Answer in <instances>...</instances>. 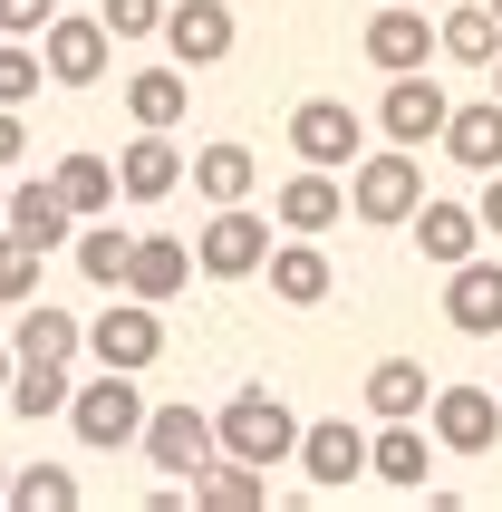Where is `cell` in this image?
Here are the masks:
<instances>
[{
    "mask_svg": "<svg viewBox=\"0 0 502 512\" xmlns=\"http://www.w3.org/2000/svg\"><path fill=\"white\" fill-rule=\"evenodd\" d=\"M0 223L20 232V242H39V252H58L78 232V213L58 203V184H0Z\"/></svg>",
    "mask_w": 502,
    "mask_h": 512,
    "instance_id": "obj_21",
    "label": "cell"
},
{
    "mask_svg": "<svg viewBox=\"0 0 502 512\" xmlns=\"http://www.w3.org/2000/svg\"><path fill=\"white\" fill-rule=\"evenodd\" d=\"M290 464L309 474V493H348L367 474V426H348V416H319V426L290 435Z\"/></svg>",
    "mask_w": 502,
    "mask_h": 512,
    "instance_id": "obj_7",
    "label": "cell"
},
{
    "mask_svg": "<svg viewBox=\"0 0 502 512\" xmlns=\"http://www.w3.org/2000/svg\"><path fill=\"white\" fill-rule=\"evenodd\" d=\"M261 271H271V300H290V310H319V300L338 290L329 252H319V232H300V242H271V252H261Z\"/></svg>",
    "mask_w": 502,
    "mask_h": 512,
    "instance_id": "obj_17",
    "label": "cell"
},
{
    "mask_svg": "<svg viewBox=\"0 0 502 512\" xmlns=\"http://www.w3.org/2000/svg\"><path fill=\"white\" fill-rule=\"evenodd\" d=\"M261 252H271V223H261L251 203H213V223L194 232V271L203 281H251Z\"/></svg>",
    "mask_w": 502,
    "mask_h": 512,
    "instance_id": "obj_6",
    "label": "cell"
},
{
    "mask_svg": "<svg viewBox=\"0 0 502 512\" xmlns=\"http://www.w3.org/2000/svg\"><path fill=\"white\" fill-rule=\"evenodd\" d=\"M435 145H445V155H454L464 174H493V165H502V97H474V107H445Z\"/></svg>",
    "mask_w": 502,
    "mask_h": 512,
    "instance_id": "obj_20",
    "label": "cell"
},
{
    "mask_svg": "<svg viewBox=\"0 0 502 512\" xmlns=\"http://www.w3.org/2000/svg\"><path fill=\"white\" fill-rule=\"evenodd\" d=\"M184 107H194V78L184 68H136L126 78V116L136 126H184Z\"/></svg>",
    "mask_w": 502,
    "mask_h": 512,
    "instance_id": "obj_27",
    "label": "cell"
},
{
    "mask_svg": "<svg viewBox=\"0 0 502 512\" xmlns=\"http://www.w3.org/2000/svg\"><path fill=\"white\" fill-rule=\"evenodd\" d=\"M425 397H435V377L416 368V358H377L367 368V416L387 426V416H425Z\"/></svg>",
    "mask_w": 502,
    "mask_h": 512,
    "instance_id": "obj_26",
    "label": "cell"
},
{
    "mask_svg": "<svg viewBox=\"0 0 502 512\" xmlns=\"http://www.w3.org/2000/svg\"><path fill=\"white\" fill-rule=\"evenodd\" d=\"M29 155V126H20V107H0V165H20Z\"/></svg>",
    "mask_w": 502,
    "mask_h": 512,
    "instance_id": "obj_37",
    "label": "cell"
},
{
    "mask_svg": "<svg viewBox=\"0 0 502 512\" xmlns=\"http://www.w3.org/2000/svg\"><path fill=\"white\" fill-rule=\"evenodd\" d=\"M39 78H49V68H39V49H29V39H0V107H29V97H39Z\"/></svg>",
    "mask_w": 502,
    "mask_h": 512,
    "instance_id": "obj_34",
    "label": "cell"
},
{
    "mask_svg": "<svg viewBox=\"0 0 502 512\" xmlns=\"http://www.w3.org/2000/svg\"><path fill=\"white\" fill-rule=\"evenodd\" d=\"M483 10H493V20H502V0H483Z\"/></svg>",
    "mask_w": 502,
    "mask_h": 512,
    "instance_id": "obj_41",
    "label": "cell"
},
{
    "mask_svg": "<svg viewBox=\"0 0 502 512\" xmlns=\"http://www.w3.org/2000/svg\"><path fill=\"white\" fill-rule=\"evenodd\" d=\"M39 261H49L39 242H20V232L0 223V300H10V310H20L29 290H39Z\"/></svg>",
    "mask_w": 502,
    "mask_h": 512,
    "instance_id": "obj_33",
    "label": "cell"
},
{
    "mask_svg": "<svg viewBox=\"0 0 502 512\" xmlns=\"http://www.w3.org/2000/svg\"><path fill=\"white\" fill-rule=\"evenodd\" d=\"M97 29L107 39H155L165 29V0H97Z\"/></svg>",
    "mask_w": 502,
    "mask_h": 512,
    "instance_id": "obj_35",
    "label": "cell"
},
{
    "mask_svg": "<svg viewBox=\"0 0 502 512\" xmlns=\"http://www.w3.org/2000/svg\"><path fill=\"white\" fill-rule=\"evenodd\" d=\"M0 387H10V339H0Z\"/></svg>",
    "mask_w": 502,
    "mask_h": 512,
    "instance_id": "obj_40",
    "label": "cell"
},
{
    "mask_svg": "<svg viewBox=\"0 0 502 512\" xmlns=\"http://www.w3.org/2000/svg\"><path fill=\"white\" fill-rule=\"evenodd\" d=\"M184 174H194L203 203H251V194H261V155H251V145H203Z\"/></svg>",
    "mask_w": 502,
    "mask_h": 512,
    "instance_id": "obj_24",
    "label": "cell"
},
{
    "mask_svg": "<svg viewBox=\"0 0 502 512\" xmlns=\"http://www.w3.org/2000/svg\"><path fill=\"white\" fill-rule=\"evenodd\" d=\"M184 503H194V512H261V503H271V474L242 464V455H223V464H203L194 484H184Z\"/></svg>",
    "mask_w": 502,
    "mask_h": 512,
    "instance_id": "obj_23",
    "label": "cell"
},
{
    "mask_svg": "<svg viewBox=\"0 0 502 512\" xmlns=\"http://www.w3.org/2000/svg\"><path fill=\"white\" fill-rule=\"evenodd\" d=\"M425 426H435L445 455H493L502 397H493V387H435V397H425Z\"/></svg>",
    "mask_w": 502,
    "mask_h": 512,
    "instance_id": "obj_11",
    "label": "cell"
},
{
    "mask_svg": "<svg viewBox=\"0 0 502 512\" xmlns=\"http://www.w3.org/2000/svg\"><path fill=\"white\" fill-rule=\"evenodd\" d=\"M184 281H194V252H184L174 232H126V271H116L126 300H155V310H165Z\"/></svg>",
    "mask_w": 502,
    "mask_h": 512,
    "instance_id": "obj_12",
    "label": "cell"
},
{
    "mask_svg": "<svg viewBox=\"0 0 502 512\" xmlns=\"http://www.w3.org/2000/svg\"><path fill=\"white\" fill-rule=\"evenodd\" d=\"M483 78H493V97H502V49H493V58H483Z\"/></svg>",
    "mask_w": 502,
    "mask_h": 512,
    "instance_id": "obj_39",
    "label": "cell"
},
{
    "mask_svg": "<svg viewBox=\"0 0 502 512\" xmlns=\"http://www.w3.org/2000/svg\"><path fill=\"white\" fill-rule=\"evenodd\" d=\"M0 493H10V474H0Z\"/></svg>",
    "mask_w": 502,
    "mask_h": 512,
    "instance_id": "obj_42",
    "label": "cell"
},
{
    "mask_svg": "<svg viewBox=\"0 0 502 512\" xmlns=\"http://www.w3.org/2000/svg\"><path fill=\"white\" fill-rule=\"evenodd\" d=\"M39 68H49L58 87H97L116 68V39L97 29V10H49V20H39Z\"/></svg>",
    "mask_w": 502,
    "mask_h": 512,
    "instance_id": "obj_4",
    "label": "cell"
},
{
    "mask_svg": "<svg viewBox=\"0 0 502 512\" xmlns=\"http://www.w3.org/2000/svg\"><path fill=\"white\" fill-rule=\"evenodd\" d=\"M290 435H300V416L271 397V387H242V397L213 416V455H242V464H290Z\"/></svg>",
    "mask_w": 502,
    "mask_h": 512,
    "instance_id": "obj_2",
    "label": "cell"
},
{
    "mask_svg": "<svg viewBox=\"0 0 502 512\" xmlns=\"http://www.w3.org/2000/svg\"><path fill=\"white\" fill-rule=\"evenodd\" d=\"M49 10H58V0H0V39H39Z\"/></svg>",
    "mask_w": 502,
    "mask_h": 512,
    "instance_id": "obj_36",
    "label": "cell"
},
{
    "mask_svg": "<svg viewBox=\"0 0 502 512\" xmlns=\"http://www.w3.org/2000/svg\"><path fill=\"white\" fill-rule=\"evenodd\" d=\"M474 223H483V232H502V165L483 174V203H474Z\"/></svg>",
    "mask_w": 502,
    "mask_h": 512,
    "instance_id": "obj_38",
    "label": "cell"
},
{
    "mask_svg": "<svg viewBox=\"0 0 502 512\" xmlns=\"http://www.w3.org/2000/svg\"><path fill=\"white\" fill-rule=\"evenodd\" d=\"M174 49V68H223L242 20H232V0H165V29H155Z\"/></svg>",
    "mask_w": 502,
    "mask_h": 512,
    "instance_id": "obj_9",
    "label": "cell"
},
{
    "mask_svg": "<svg viewBox=\"0 0 502 512\" xmlns=\"http://www.w3.org/2000/svg\"><path fill=\"white\" fill-rule=\"evenodd\" d=\"M78 271L97 290H116V271H126V232H116V213H87V232H78Z\"/></svg>",
    "mask_w": 502,
    "mask_h": 512,
    "instance_id": "obj_32",
    "label": "cell"
},
{
    "mask_svg": "<svg viewBox=\"0 0 502 512\" xmlns=\"http://www.w3.org/2000/svg\"><path fill=\"white\" fill-rule=\"evenodd\" d=\"M68 387H78V377H68V358H10V406H20L29 426H39V416H58V406H68Z\"/></svg>",
    "mask_w": 502,
    "mask_h": 512,
    "instance_id": "obj_28",
    "label": "cell"
},
{
    "mask_svg": "<svg viewBox=\"0 0 502 512\" xmlns=\"http://www.w3.org/2000/svg\"><path fill=\"white\" fill-rule=\"evenodd\" d=\"M425 464H435V445H425V416H387V426L367 435V474L396 493H425Z\"/></svg>",
    "mask_w": 502,
    "mask_h": 512,
    "instance_id": "obj_19",
    "label": "cell"
},
{
    "mask_svg": "<svg viewBox=\"0 0 502 512\" xmlns=\"http://www.w3.org/2000/svg\"><path fill=\"white\" fill-rule=\"evenodd\" d=\"M445 319L464 329V339H502V261H454L445 271Z\"/></svg>",
    "mask_w": 502,
    "mask_h": 512,
    "instance_id": "obj_16",
    "label": "cell"
},
{
    "mask_svg": "<svg viewBox=\"0 0 502 512\" xmlns=\"http://www.w3.org/2000/svg\"><path fill=\"white\" fill-rule=\"evenodd\" d=\"M174 184H184V145H174V126H136V145L116 155V194H126V203H165Z\"/></svg>",
    "mask_w": 502,
    "mask_h": 512,
    "instance_id": "obj_15",
    "label": "cell"
},
{
    "mask_svg": "<svg viewBox=\"0 0 502 512\" xmlns=\"http://www.w3.org/2000/svg\"><path fill=\"white\" fill-rule=\"evenodd\" d=\"M49 184H58V203H68L78 223H87V213H116V165H107V155H58Z\"/></svg>",
    "mask_w": 502,
    "mask_h": 512,
    "instance_id": "obj_29",
    "label": "cell"
},
{
    "mask_svg": "<svg viewBox=\"0 0 502 512\" xmlns=\"http://www.w3.org/2000/svg\"><path fill=\"white\" fill-rule=\"evenodd\" d=\"M435 49H445L454 68H483V58L502 49V20L483 10V0H464V10H445V20H435Z\"/></svg>",
    "mask_w": 502,
    "mask_h": 512,
    "instance_id": "obj_30",
    "label": "cell"
},
{
    "mask_svg": "<svg viewBox=\"0 0 502 512\" xmlns=\"http://www.w3.org/2000/svg\"><path fill=\"white\" fill-rule=\"evenodd\" d=\"M87 358L97 368H126V377H145L155 358H165V319H155V300H116V310H97L87 319Z\"/></svg>",
    "mask_w": 502,
    "mask_h": 512,
    "instance_id": "obj_5",
    "label": "cell"
},
{
    "mask_svg": "<svg viewBox=\"0 0 502 512\" xmlns=\"http://www.w3.org/2000/svg\"><path fill=\"white\" fill-rule=\"evenodd\" d=\"M68 426H78V445L87 455H116V445H136V426H145V387L126 368H97L87 387H68V406H58Z\"/></svg>",
    "mask_w": 502,
    "mask_h": 512,
    "instance_id": "obj_1",
    "label": "cell"
},
{
    "mask_svg": "<svg viewBox=\"0 0 502 512\" xmlns=\"http://www.w3.org/2000/svg\"><path fill=\"white\" fill-rule=\"evenodd\" d=\"M445 107H454V97L425 78V68H396V78H387V107H377V126H387V145H416V155H425V145H435V126H445Z\"/></svg>",
    "mask_w": 502,
    "mask_h": 512,
    "instance_id": "obj_13",
    "label": "cell"
},
{
    "mask_svg": "<svg viewBox=\"0 0 502 512\" xmlns=\"http://www.w3.org/2000/svg\"><path fill=\"white\" fill-rule=\"evenodd\" d=\"M136 445H145V464H165L174 484H194L203 464H213V416L203 406H145Z\"/></svg>",
    "mask_w": 502,
    "mask_h": 512,
    "instance_id": "obj_8",
    "label": "cell"
},
{
    "mask_svg": "<svg viewBox=\"0 0 502 512\" xmlns=\"http://www.w3.org/2000/svg\"><path fill=\"white\" fill-rule=\"evenodd\" d=\"M271 213H280V232H338V223H348V184H338L329 165H300L271 194Z\"/></svg>",
    "mask_w": 502,
    "mask_h": 512,
    "instance_id": "obj_18",
    "label": "cell"
},
{
    "mask_svg": "<svg viewBox=\"0 0 502 512\" xmlns=\"http://www.w3.org/2000/svg\"><path fill=\"white\" fill-rule=\"evenodd\" d=\"M358 145H367V116L348 107V97H300V107H290V155H300V165L338 174Z\"/></svg>",
    "mask_w": 502,
    "mask_h": 512,
    "instance_id": "obj_10",
    "label": "cell"
},
{
    "mask_svg": "<svg viewBox=\"0 0 502 512\" xmlns=\"http://www.w3.org/2000/svg\"><path fill=\"white\" fill-rule=\"evenodd\" d=\"M0 503H10V512H68V503H78V474H68V464H20Z\"/></svg>",
    "mask_w": 502,
    "mask_h": 512,
    "instance_id": "obj_31",
    "label": "cell"
},
{
    "mask_svg": "<svg viewBox=\"0 0 502 512\" xmlns=\"http://www.w3.org/2000/svg\"><path fill=\"white\" fill-rule=\"evenodd\" d=\"M416 203H425V165H416V145L348 155V213H358V223H406Z\"/></svg>",
    "mask_w": 502,
    "mask_h": 512,
    "instance_id": "obj_3",
    "label": "cell"
},
{
    "mask_svg": "<svg viewBox=\"0 0 502 512\" xmlns=\"http://www.w3.org/2000/svg\"><path fill=\"white\" fill-rule=\"evenodd\" d=\"M78 339H87V319L78 310H49L39 290L20 300V339H10V358H78Z\"/></svg>",
    "mask_w": 502,
    "mask_h": 512,
    "instance_id": "obj_25",
    "label": "cell"
},
{
    "mask_svg": "<svg viewBox=\"0 0 502 512\" xmlns=\"http://www.w3.org/2000/svg\"><path fill=\"white\" fill-rule=\"evenodd\" d=\"M406 232H416V252L435 261V271H454V261H464V252L483 242L474 203H445V194H435V203H416V213H406Z\"/></svg>",
    "mask_w": 502,
    "mask_h": 512,
    "instance_id": "obj_22",
    "label": "cell"
},
{
    "mask_svg": "<svg viewBox=\"0 0 502 512\" xmlns=\"http://www.w3.org/2000/svg\"><path fill=\"white\" fill-rule=\"evenodd\" d=\"M435 58V20H425V0H377V20H367V68H425Z\"/></svg>",
    "mask_w": 502,
    "mask_h": 512,
    "instance_id": "obj_14",
    "label": "cell"
}]
</instances>
